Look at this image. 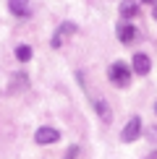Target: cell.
<instances>
[{"instance_id":"cell-1","label":"cell","mask_w":157,"mask_h":159,"mask_svg":"<svg viewBox=\"0 0 157 159\" xmlns=\"http://www.w3.org/2000/svg\"><path fill=\"white\" fill-rule=\"evenodd\" d=\"M131 76H134V68H131V65H126L123 60L113 63V65H110V70H107L110 84L118 86V89H126V86L131 84Z\"/></svg>"},{"instance_id":"cell-2","label":"cell","mask_w":157,"mask_h":159,"mask_svg":"<svg viewBox=\"0 0 157 159\" xmlns=\"http://www.w3.org/2000/svg\"><path fill=\"white\" fill-rule=\"evenodd\" d=\"M139 133H141V120L134 115V117L126 123V128L121 130V138H123V143H134L136 138H139Z\"/></svg>"},{"instance_id":"cell-3","label":"cell","mask_w":157,"mask_h":159,"mask_svg":"<svg viewBox=\"0 0 157 159\" xmlns=\"http://www.w3.org/2000/svg\"><path fill=\"white\" fill-rule=\"evenodd\" d=\"M34 141H37V143H42V146H47V143H55V141H60V130L50 128V125H42V128H37Z\"/></svg>"},{"instance_id":"cell-4","label":"cell","mask_w":157,"mask_h":159,"mask_svg":"<svg viewBox=\"0 0 157 159\" xmlns=\"http://www.w3.org/2000/svg\"><path fill=\"white\" fill-rule=\"evenodd\" d=\"M131 68H134V73L147 76L149 70H152V60H149V55H144V52H136L134 60H131Z\"/></svg>"},{"instance_id":"cell-5","label":"cell","mask_w":157,"mask_h":159,"mask_svg":"<svg viewBox=\"0 0 157 159\" xmlns=\"http://www.w3.org/2000/svg\"><path fill=\"white\" fill-rule=\"evenodd\" d=\"M115 31H118V39H121L123 44H131L136 37H139V29H136V26H131V24H123V21L115 26Z\"/></svg>"},{"instance_id":"cell-6","label":"cell","mask_w":157,"mask_h":159,"mask_svg":"<svg viewBox=\"0 0 157 159\" xmlns=\"http://www.w3.org/2000/svg\"><path fill=\"white\" fill-rule=\"evenodd\" d=\"M8 11L18 18H29L31 16V3L29 0H8Z\"/></svg>"},{"instance_id":"cell-7","label":"cell","mask_w":157,"mask_h":159,"mask_svg":"<svg viewBox=\"0 0 157 159\" xmlns=\"http://www.w3.org/2000/svg\"><path fill=\"white\" fill-rule=\"evenodd\" d=\"M94 110H97V115H100L102 123H110V120H113V110H110V104L105 102V99H100V97L94 99Z\"/></svg>"},{"instance_id":"cell-8","label":"cell","mask_w":157,"mask_h":159,"mask_svg":"<svg viewBox=\"0 0 157 159\" xmlns=\"http://www.w3.org/2000/svg\"><path fill=\"white\" fill-rule=\"evenodd\" d=\"M139 3L141 0H123L121 3V16L123 18H134L136 13H139Z\"/></svg>"},{"instance_id":"cell-9","label":"cell","mask_w":157,"mask_h":159,"mask_svg":"<svg viewBox=\"0 0 157 159\" xmlns=\"http://www.w3.org/2000/svg\"><path fill=\"white\" fill-rule=\"evenodd\" d=\"M16 57H18L21 63L31 60V47H29V44H18V47H16Z\"/></svg>"},{"instance_id":"cell-10","label":"cell","mask_w":157,"mask_h":159,"mask_svg":"<svg viewBox=\"0 0 157 159\" xmlns=\"http://www.w3.org/2000/svg\"><path fill=\"white\" fill-rule=\"evenodd\" d=\"M58 34H60V37H65V34H76V24H71V21L60 24V26H58Z\"/></svg>"},{"instance_id":"cell-11","label":"cell","mask_w":157,"mask_h":159,"mask_svg":"<svg viewBox=\"0 0 157 159\" xmlns=\"http://www.w3.org/2000/svg\"><path fill=\"white\" fill-rule=\"evenodd\" d=\"M16 86H21V89H26V86H29V81H26V76H24V73L13 76V81H11V91L16 89Z\"/></svg>"},{"instance_id":"cell-12","label":"cell","mask_w":157,"mask_h":159,"mask_svg":"<svg viewBox=\"0 0 157 159\" xmlns=\"http://www.w3.org/2000/svg\"><path fill=\"white\" fill-rule=\"evenodd\" d=\"M60 44H63V37H60V34H58V31H55V37H52V47L58 50V47H60Z\"/></svg>"},{"instance_id":"cell-13","label":"cell","mask_w":157,"mask_h":159,"mask_svg":"<svg viewBox=\"0 0 157 159\" xmlns=\"http://www.w3.org/2000/svg\"><path fill=\"white\" fill-rule=\"evenodd\" d=\"M149 133H152L149 138H152V141H157V128H149Z\"/></svg>"},{"instance_id":"cell-14","label":"cell","mask_w":157,"mask_h":159,"mask_svg":"<svg viewBox=\"0 0 157 159\" xmlns=\"http://www.w3.org/2000/svg\"><path fill=\"white\" fill-rule=\"evenodd\" d=\"M141 3H147V5H155V3H157V0H141Z\"/></svg>"},{"instance_id":"cell-15","label":"cell","mask_w":157,"mask_h":159,"mask_svg":"<svg viewBox=\"0 0 157 159\" xmlns=\"http://www.w3.org/2000/svg\"><path fill=\"white\" fill-rule=\"evenodd\" d=\"M152 16H155V18H157V3H155V11H152Z\"/></svg>"},{"instance_id":"cell-16","label":"cell","mask_w":157,"mask_h":159,"mask_svg":"<svg viewBox=\"0 0 157 159\" xmlns=\"http://www.w3.org/2000/svg\"><path fill=\"white\" fill-rule=\"evenodd\" d=\"M144 159H157V154H149V157H144Z\"/></svg>"},{"instance_id":"cell-17","label":"cell","mask_w":157,"mask_h":159,"mask_svg":"<svg viewBox=\"0 0 157 159\" xmlns=\"http://www.w3.org/2000/svg\"><path fill=\"white\" fill-rule=\"evenodd\" d=\"M155 112H157V104H155Z\"/></svg>"}]
</instances>
